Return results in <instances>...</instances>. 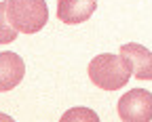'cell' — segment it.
Listing matches in <instances>:
<instances>
[{
  "label": "cell",
  "instance_id": "1",
  "mask_svg": "<svg viewBox=\"0 0 152 122\" xmlns=\"http://www.w3.org/2000/svg\"><path fill=\"white\" fill-rule=\"evenodd\" d=\"M89 78H91V82L102 91H118L129 82L131 70H129L127 61L121 55L102 53V55L91 59Z\"/></svg>",
  "mask_w": 152,
  "mask_h": 122
},
{
  "label": "cell",
  "instance_id": "2",
  "mask_svg": "<svg viewBox=\"0 0 152 122\" xmlns=\"http://www.w3.org/2000/svg\"><path fill=\"white\" fill-rule=\"evenodd\" d=\"M9 19L21 34H36L49 21L45 0H9Z\"/></svg>",
  "mask_w": 152,
  "mask_h": 122
},
{
  "label": "cell",
  "instance_id": "3",
  "mask_svg": "<svg viewBox=\"0 0 152 122\" xmlns=\"http://www.w3.org/2000/svg\"><path fill=\"white\" fill-rule=\"evenodd\" d=\"M118 118L123 122H150L152 120V93L133 89L118 101Z\"/></svg>",
  "mask_w": 152,
  "mask_h": 122
},
{
  "label": "cell",
  "instance_id": "4",
  "mask_svg": "<svg viewBox=\"0 0 152 122\" xmlns=\"http://www.w3.org/2000/svg\"><path fill=\"white\" fill-rule=\"evenodd\" d=\"M118 55L127 61L131 74L137 80H152V51L137 42H127L121 46Z\"/></svg>",
  "mask_w": 152,
  "mask_h": 122
},
{
  "label": "cell",
  "instance_id": "5",
  "mask_svg": "<svg viewBox=\"0 0 152 122\" xmlns=\"http://www.w3.org/2000/svg\"><path fill=\"white\" fill-rule=\"evenodd\" d=\"M26 76V63L17 53H0V93L13 91Z\"/></svg>",
  "mask_w": 152,
  "mask_h": 122
},
{
  "label": "cell",
  "instance_id": "6",
  "mask_svg": "<svg viewBox=\"0 0 152 122\" xmlns=\"http://www.w3.org/2000/svg\"><path fill=\"white\" fill-rule=\"evenodd\" d=\"M97 9V0H57V19L61 23H83Z\"/></svg>",
  "mask_w": 152,
  "mask_h": 122
},
{
  "label": "cell",
  "instance_id": "7",
  "mask_svg": "<svg viewBox=\"0 0 152 122\" xmlns=\"http://www.w3.org/2000/svg\"><path fill=\"white\" fill-rule=\"evenodd\" d=\"M19 30L9 19V2H0V44H9L17 38Z\"/></svg>",
  "mask_w": 152,
  "mask_h": 122
},
{
  "label": "cell",
  "instance_id": "8",
  "mask_svg": "<svg viewBox=\"0 0 152 122\" xmlns=\"http://www.w3.org/2000/svg\"><path fill=\"white\" fill-rule=\"evenodd\" d=\"M74 118H87V120H93V122H97L99 118H97V114L95 112H91V110H70V112H66L64 114V122H70V120H74Z\"/></svg>",
  "mask_w": 152,
  "mask_h": 122
}]
</instances>
